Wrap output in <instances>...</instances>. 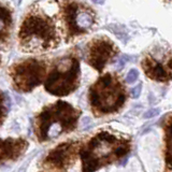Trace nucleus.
<instances>
[{"label":"nucleus","instance_id":"obj_14","mask_svg":"<svg viewBox=\"0 0 172 172\" xmlns=\"http://www.w3.org/2000/svg\"><path fill=\"white\" fill-rule=\"evenodd\" d=\"M138 75H139V72L137 71L136 69H132L130 70V71L127 73V83H129V84H132L134 82H136L137 79H138Z\"/></svg>","mask_w":172,"mask_h":172},{"label":"nucleus","instance_id":"obj_16","mask_svg":"<svg viewBox=\"0 0 172 172\" xmlns=\"http://www.w3.org/2000/svg\"><path fill=\"white\" fill-rule=\"evenodd\" d=\"M158 113H159V110H158V109H152V110H149V112H146V113L144 114V117L145 118L153 117V116L157 115Z\"/></svg>","mask_w":172,"mask_h":172},{"label":"nucleus","instance_id":"obj_8","mask_svg":"<svg viewBox=\"0 0 172 172\" xmlns=\"http://www.w3.org/2000/svg\"><path fill=\"white\" fill-rule=\"evenodd\" d=\"M117 47L110 39L105 37H99L89 42L86 46V62L101 72L110 60L117 54Z\"/></svg>","mask_w":172,"mask_h":172},{"label":"nucleus","instance_id":"obj_11","mask_svg":"<svg viewBox=\"0 0 172 172\" xmlns=\"http://www.w3.org/2000/svg\"><path fill=\"white\" fill-rule=\"evenodd\" d=\"M27 147L28 142L25 139H0V166L18 159Z\"/></svg>","mask_w":172,"mask_h":172},{"label":"nucleus","instance_id":"obj_5","mask_svg":"<svg viewBox=\"0 0 172 172\" xmlns=\"http://www.w3.org/2000/svg\"><path fill=\"white\" fill-rule=\"evenodd\" d=\"M80 60L75 55H65L56 59L44 82L46 92L55 96H67L80 84Z\"/></svg>","mask_w":172,"mask_h":172},{"label":"nucleus","instance_id":"obj_13","mask_svg":"<svg viewBox=\"0 0 172 172\" xmlns=\"http://www.w3.org/2000/svg\"><path fill=\"white\" fill-rule=\"evenodd\" d=\"M8 113V99L2 92H0V126Z\"/></svg>","mask_w":172,"mask_h":172},{"label":"nucleus","instance_id":"obj_4","mask_svg":"<svg viewBox=\"0 0 172 172\" xmlns=\"http://www.w3.org/2000/svg\"><path fill=\"white\" fill-rule=\"evenodd\" d=\"M88 100L97 116L117 112L126 101V90L115 73H105L90 86Z\"/></svg>","mask_w":172,"mask_h":172},{"label":"nucleus","instance_id":"obj_15","mask_svg":"<svg viewBox=\"0 0 172 172\" xmlns=\"http://www.w3.org/2000/svg\"><path fill=\"white\" fill-rule=\"evenodd\" d=\"M141 90H142V84L140 83L139 85H137L136 87H134L130 90L131 97L132 98H138L139 96L141 95Z\"/></svg>","mask_w":172,"mask_h":172},{"label":"nucleus","instance_id":"obj_9","mask_svg":"<svg viewBox=\"0 0 172 172\" xmlns=\"http://www.w3.org/2000/svg\"><path fill=\"white\" fill-rule=\"evenodd\" d=\"M80 142L67 141L57 145L43 159L42 164L46 169L64 170L71 167L80 153Z\"/></svg>","mask_w":172,"mask_h":172},{"label":"nucleus","instance_id":"obj_6","mask_svg":"<svg viewBox=\"0 0 172 172\" xmlns=\"http://www.w3.org/2000/svg\"><path fill=\"white\" fill-rule=\"evenodd\" d=\"M59 16L66 41L87 34L96 24V12L83 2H60Z\"/></svg>","mask_w":172,"mask_h":172},{"label":"nucleus","instance_id":"obj_3","mask_svg":"<svg viewBox=\"0 0 172 172\" xmlns=\"http://www.w3.org/2000/svg\"><path fill=\"white\" fill-rule=\"evenodd\" d=\"M80 115V110L65 101L45 107L35 119V134L38 141H50L73 131Z\"/></svg>","mask_w":172,"mask_h":172},{"label":"nucleus","instance_id":"obj_2","mask_svg":"<svg viewBox=\"0 0 172 172\" xmlns=\"http://www.w3.org/2000/svg\"><path fill=\"white\" fill-rule=\"evenodd\" d=\"M18 41L26 53H39L57 47L60 36L53 17L40 9H34L24 18Z\"/></svg>","mask_w":172,"mask_h":172},{"label":"nucleus","instance_id":"obj_1","mask_svg":"<svg viewBox=\"0 0 172 172\" xmlns=\"http://www.w3.org/2000/svg\"><path fill=\"white\" fill-rule=\"evenodd\" d=\"M130 152V140L102 130L80 149L83 172H96L117 161Z\"/></svg>","mask_w":172,"mask_h":172},{"label":"nucleus","instance_id":"obj_10","mask_svg":"<svg viewBox=\"0 0 172 172\" xmlns=\"http://www.w3.org/2000/svg\"><path fill=\"white\" fill-rule=\"evenodd\" d=\"M171 57L160 62L152 54H147L142 60V68L144 73L152 79V80L158 81V82H167L171 79Z\"/></svg>","mask_w":172,"mask_h":172},{"label":"nucleus","instance_id":"obj_7","mask_svg":"<svg viewBox=\"0 0 172 172\" xmlns=\"http://www.w3.org/2000/svg\"><path fill=\"white\" fill-rule=\"evenodd\" d=\"M46 65L43 60L30 58L16 62L10 68V77L14 88L20 92H31L43 81Z\"/></svg>","mask_w":172,"mask_h":172},{"label":"nucleus","instance_id":"obj_12","mask_svg":"<svg viewBox=\"0 0 172 172\" xmlns=\"http://www.w3.org/2000/svg\"><path fill=\"white\" fill-rule=\"evenodd\" d=\"M13 20L11 10L0 3V42L5 41L11 34Z\"/></svg>","mask_w":172,"mask_h":172}]
</instances>
